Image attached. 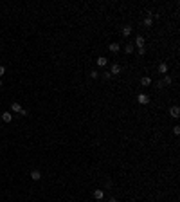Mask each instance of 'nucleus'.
<instances>
[{"label":"nucleus","mask_w":180,"mask_h":202,"mask_svg":"<svg viewBox=\"0 0 180 202\" xmlns=\"http://www.w3.org/2000/svg\"><path fill=\"white\" fill-rule=\"evenodd\" d=\"M137 101H139L140 105H148V103H150V98H148L146 94H139V96H137Z\"/></svg>","instance_id":"obj_1"},{"label":"nucleus","mask_w":180,"mask_h":202,"mask_svg":"<svg viewBox=\"0 0 180 202\" xmlns=\"http://www.w3.org/2000/svg\"><path fill=\"white\" fill-rule=\"evenodd\" d=\"M169 116L177 119V117L180 116V108H178V107H171V108H169Z\"/></svg>","instance_id":"obj_2"},{"label":"nucleus","mask_w":180,"mask_h":202,"mask_svg":"<svg viewBox=\"0 0 180 202\" xmlns=\"http://www.w3.org/2000/svg\"><path fill=\"white\" fill-rule=\"evenodd\" d=\"M31 179H32V181H40V179H41V173L38 172V170H32V172H31Z\"/></svg>","instance_id":"obj_3"},{"label":"nucleus","mask_w":180,"mask_h":202,"mask_svg":"<svg viewBox=\"0 0 180 202\" xmlns=\"http://www.w3.org/2000/svg\"><path fill=\"white\" fill-rule=\"evenodd\" d=\"M11 119H13L11 112H4V114H2V121L4 123H11Z\"/></svg>","instance_id":"obj_4"},{"label":"nucleus","mask_w":180,"mask_h":202,"mask_svg":"<svg viewBox=\"0 0 180 202\" xmlns=\"http://www.w3.org/2000/svg\"><path fill=\"white\" fill-rule=\"evenodd\" d=\"M97 65H99V67H106V65H108V60H106L105 56H99V58H97Z\"/></svg>","instance_id":"obj_5"},{"label":"nucleus","mask_w":180,"mask_h":202,"mask_svg":"<svg viewBox=\"0 0 180 202\" xmlns=\"http://www.w3.org/2000/svg\"><path fill=\"white\" fill-rule=\"evenodd\" d=\"M148 15H150V16L144 18V25H146V27H151V25H153V16H151V13H148Z\"/></svg>","instance_id":"obj_6"},{"label":"nucleus","mask_w":180,"mask_h":202,"mask_svg":"<svg viewBox=\"0 0 180 202\" xmlns=\"http://www.w3.org/2000/svg\"><path fill=\"white\" fill-rule=\"evenodd\" d=\"M140 85H142V87H148V85H151V78H148V76L140 78Z\"/></svg>","instance_id":"obj_7"},{"label":"nucleus","mask_w":180,"mask_h":202,"mask_svg":"<svg viewBox=\"0 0 180 202\" xmlns=\"http://www.w3.org/2000/svg\"><path fill=\"white\" fill-rule=\"evenodd\" d=\"M108 49H110V52H119L121 45H119V43H110V45H108Z\"/></svg>","instance_id":"obj_8"},{"label":"nucleus","mask_w":180,"mask_h":202,"mask_svg":"<svg viewBox=\"0 0 180 202\" xmlns=\"http://www.w3.org/2000/svg\"><path fill=\"white\" fill-rule=\"evenodd\" d=\"M103 197H105V191H103V190H96V191H94V199H97V200H101Z\"/></svg>","instance_id":"obj_9"},{"label":"nucleus","mask_w":180,"mask_h":202,"mask_svg":"<svg viewBox=\"0 0 180 202\" xmlns=\"http://www.w3.org/2000/svg\"><path fill=\"white\" fill-rule=\"evenodd\" d=\"M168 69H169V67H168V63H160V65H159V72H160V74H166V72H168Z\"/></svg>","instance_id":"obj_10"},{"label":"nucleus","mask_w":180,"mask_h":202,"mask_svg":"<svg viewBox=\"0 0 180 202\" xmlns=\"http://www.w3.org/2000/svg\"><path fill=\"white\" fill-rule=\"evenodd\" d=\"M135 45H137V49H139V47H144V38H142V36H137V38H135Z\"/></svg>","instance_id":"obj_11"},{"label":"nucleus","mask_w":180,"mask_h":202,"mask_svg":"<svg viewBox=\"0 0 180 202\" xmlns=\"http://www.w3.org/2000/svg\"><path fill=\"white\" fill-rule=\"evenodd\" d=\"M11 110H13V112H20V110H22L20 103H16V101H15V103H13V105H11Z\"/></svg>","instance_id":"obj_12"},{"label":"nucleus","mask_w":180,"mask_h":202,"mask_svg":"<svg viewBox=\"0 0 180 202\" xmlns=\"http://www.w3.org/2000/svg\"><path fill=\"white\" fill-rule=\"evenodd\" d=\"M130 34H131V27H130V25L122 27V36H130Z\"/></svg>","instance_id":"obj_13"},{"label":"nucleus","mask_w":180,"mask_h":202,"mask_svg":"<svg viewBox=\"0 0 180 202\" xmlns=\"http://www.w3.org/2000/svg\"><path fill=\"white\" fill-rule=\"evenodd\" d=\"M119 72H121V65H117V63L112 65V74H119Z\"/></svg>","instance_id":"obj_14"},{"label":"nucleus","mask_w":180,"mask_h":202,"mask_svg":"<svg viewBox=\"0 0 180 202\" xmlns=\"http://www.w3.org/2000/svg\"><path fill=\"white\" fill-rule=\"evenodd\" d=\"M171 76H168V74H166V76H164V80H162V83H164V85H171Z\"/></svg>","instance_id":"obj_15"},{"label":"nucleus","mask_w":180,"mask_h":202,"mask_svg":"<svg viewBox=\"0 0 180 202\" xmlns=\"http://www.w3.org/2000/svg\"><path fill=\"white\" fill-rule=\"evenodd\" d=\"M124 50H126V54H131V52H133V45H131V43H128V45L124 47Z\"/></svg>","instance_id":"obj_16"},{"label":"nucleus","mask_w":180,"mask_h":202,"mask_svg":"<svg viewBox=\"0 0 180 202\" xmlns=\"http://www.w3.org/2000/svg\"><path fill=\"white\" fill-rule=\"evenodd\" d=\"M173 134H175V135H178V134H180V126H178V125L173 128Z\"/></svg>","instance_id":"obj_17"},{"label":"nucleus","mask_w":180,"mask_h":202,"mask_svg":"<svg viewBox=\"0 0 180 202\" xmlns=\"http://www.w3.org/2000/svg\"><path fill=\"white\" fill-rule=\"evenodd\" d=\"M139 54H140V56H144V54H146V49H144V47H139Z\"/></svg>","instance_id":"obj_18"},{"label":"nucleus","mask_w":180,"mask_h":202,"mask_svg":"<svg viewBox=\"0 0 180 202\" xmlns=\"http://www.w3.org/2000/svg\"><path fill=\"white\" fill-rule=\"evenodd\" d=\"M90 78H92V80H96V78H97V72L92 71V72H90Z\"/></svg>","instance_id":"obj_19"},{"label":"nucleus","mask_w":180,"mask_h":202,"mask_svg":"<svg viewBox=\"0 0 180 202\" xmlns=\"http://www.w3.org/2000/svg\"><path fill=\"white\" fill-rule=\"evenodd\" d=\"M103 78H105V80H110L112 74H110V72H105V74H103Z\"/></svg>","instance_id":"obj_20"},{"label":"nucleus","mask_w":180,"mask_h":202,"mask_svg":"<svg viewBox=\"0 0 180 202\" xmlns=\"http://www.w3.org/2000/svg\"><path fill=\"white\" fill-rule=\"evenodd\" d=\"M4 74H6V67H4V65H0V76H4Z\"/></svg>","instance_id":"obj_21"},{"label":"nucleus","mask_w":180,"mask_h":202,"mask_svg":"<svg viewBox=\"0 0 180 202\" xmlns=\"http://www.w3.org/2000/svg\"><path fill=\"white\" fill-rule=\"evenodd\" d=\"M18 114H20V116H27V110H25V108H22V110L18 112Z\"/></svg>","instance_id":"obj_22"},{"label":"nucleus","mask_w":180,"mask_h":202,"mask_svg":"<svg viewBox=\"0 0 180 202\" xmlns=\"http://www.w3.org/2000/svg\"><path fill=\"white\" fill-rule=\"evenodd\" d=\"M108 202H117V199H110V200H108Z\"/></svg>","instance_id":"obj_23"},{"label":"nucleus","mask_w":180,"mask_h":202,"mask_svg":"<svg viewBox=\"0 0 180 202\" xmlns=\"http://www.w3.org/2000/svg\"><path fill=\"white\" fill-rule=\"evenodd\" d=\"M0 89H2V80H0Z\"/></svg>","instance_id":"obj_24"}]
</instances>
